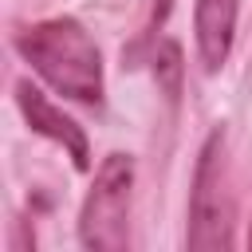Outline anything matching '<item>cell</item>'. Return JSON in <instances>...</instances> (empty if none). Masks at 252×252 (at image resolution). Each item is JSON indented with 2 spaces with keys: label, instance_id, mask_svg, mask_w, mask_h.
I'll use <instances>...</instances> for the list:
<instances>
[{
  "label": "cell",
  "instance_id": "cell-1",
  "mask_svg": "<svg viewBox=\"0 0 252 252\" xmlns=\"http://www.w3.org/2000/svg\"><path fill=\"white\" fill-rule=\"evenodd\" d=\"M16 51L63 98L102 106V55L79 20L71 16L39 20L16 35Z\"/></svg>",
  "mask_w": 252,
  "mask_h": 252
},
{
  "label": "cell",
  "instance_id": "cell-2",
  "mask_svg": "<svg viewBox=\"0 0 252 252\" xmlns=\"http://www.w3.org/2000/svg\"><path fill=\"white\" fill-rule=\"evenodd\" d=\"M189 252H224L232 248V193L224 165V130H209L197 154L193 189H189Z\"/></svg>",
  "mask_w": 252,
  "mask_h": 252
},
{
  "label": "cell",
  "instance_id": "cell-3",
  "mask_svg": "<svg viewBox=\"0 0 252 252\" xmlns=\"http://www.w3.org/2000/svg\"><path fill=\"white\" fill-rule=\"evenodd\" d=\"M130 197H134V158L114 150L102 158L79 209V244L87 252H122L130 244Z\"/></svg>",
  "mask_w": 252,
  "mask_h": 252
},
{
  "label": "cell",
  "instance_id": "cell-4",
  "mask_svg": "<svg viewBox=\"0 0 252 252\" xmlns=\"http://www.w3.org/2000/svg\"><path fill=\"white\" fill-rule=\"evenodd\" d=\"M16 102H20L24 122H28L35 134L59 142V146L71 154L75 169H91V146H87V134H83V126H79L71 114H63L55 102H47V94H43L39 87H32L28 79L16 83Z\"/></svg>",
  "mask_w": 252,
  "mask_h": 252
},
{
  "label": "cell",
  "instance_id": "cell-5",
  "mask_svg": "<svg viewBox=\"0 0 252 252\" xmlns=\"http://www.w3.org/2000/svg\"><path fill=\"white\" fill-rule=\"evenodd\" d=\"M236 16H240V0H197L193 4V35H197V55L205 71H220L228 63V51L236 39Z\"/></svg>",
  "mask_w": 252,
  "mask_h": 252
},
{
  "label": "cell",
  "instance_id": "cell-6",
  "mask_svg": "<svg viewBox=\"0 0 252 252\" xmlns=\"http://www.w3.org/2000/svg\"><path fill=\"white\" fill-rule=\"evenodd\" d=\"M154 75H158V87L165 91V98L173 102L181 94V47L173 39H165L154 51Z\"/></svg>",
  "mask_w": 252,
  "mask_h": 252
},
{
  "label": "cell",
  "instance_id": "cell-7",
  "mask_svg": "<svg viewBox=\"0 0 252 252\" xmlns=\"http://www.w3.org/2000/svg\"><path fill=\"white\" fill-rule=\"evenodd\" d=\"M248 248H252V224H248Z\"/></svg>",
  "mask_w": 252,
  "mask_h": 252
}]
</instances>
